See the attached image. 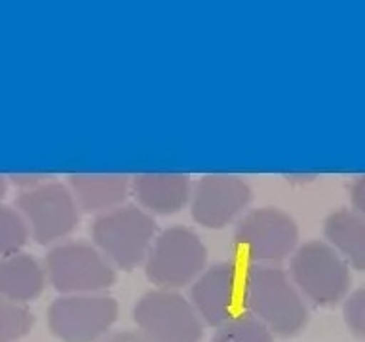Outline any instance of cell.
<instances>
[{
  "instance_id": "6da1fadb",
  "label": "cell",
  "mask_w": 365,
  "mask_h": 342,
  "mask_svg": "<svg viewBox=\"0 0 365 342\" xmlns=\"http://www.w3.org/2000/svg\"><path fill=\"white\" fill-rule=\"evenodd\" d=\"M242 306L272 335L295 336L307 325L308 310L284 270L253 264L242 278Z\"/></svg>"
},
{
  "instance_id": "7a4b0ae2",
  "label": "cell",
  "mask_w": 365,
  "mask_h": 342,
  "mask_svg": "<svg viewBox=\"0 0 365 342\" xmlns=\"http://www.w3.org/2000/svg\"><path fill=\"white\" fill-rule=\"evenodd\" d=\"M156 234V222L137 205H120L96 217L91 236L110 264L122 270L139 266L147 259Z\"/></svg>"
},
{
  "instance_id": "3957f363",
  "label": "cell",
  "mask_w": 365,
  "mask_h": 342,
  "mask_svg": "<svg viewBox=\"0 0 365 342\" xmlns=\"http://www.w3.org/2000/svg\"><path fill=\"white\" fill-rule=\"evenodd\" d=\"M207 251L196 232L170 227L156 236L147 255V278L162 289H179L204 272Z\"/></svg>"
},
{
  "instance_id": "277c9868",
  "label": "cell",
  "mask_w": 365,
  "mask_h": 342,
  "mask_svg": "<svg viewBox=\"0 0 365 342\" xmlns=\"http://www.w3.org/2000/svg\"><path fill=\"white\" fill-rule=\"evenodd\" d=\"M46 274L63 295L101 293L116 281L113 264L84 242H65L48 251Z\"/></svg>"
},
{
  "instance_id": "5b68a950",
  "label": "cell",
  "mask_w": 365,
  "mask_h": 342,
  "mask_svg": "<svg viewBox=\"0 0 365 342\" xmlns=\"http://www.w3.org/2000/svg\"><path fill=\"white\" fill-rule=\"evenodd\" d=\"M133 319L153 342H200L204 323L190 302L177 291H148L137 301Z\"/></svg>"
},
{
  "instance_id": "8992f818",
  "label": "cell",
  "mask_w": 365,
  "mask_h": 342,
  "mask_svg": "<svg viewBox=\"0 0 365 342\" xmlns=\"http://www.w3.org/2000/svg\"><path fill=\"white\" fill-rule=\"evenodd\" d=\"M118 318V302L103 293L63 295L48 308V327L63 342H97Z\"/></svg>"
},
{
  "instance_id": "52a82bcc",
  "label": "cell",
  "mask_w": 365,
  "mask_h": 342,
  "mask_svg": "<svg viewBox=\"0 0 365 342\" xmlns=\"http://www.w3.org/2000/svg\"><path fill=\"white\" fill-rule=\"evenodd\" d=\"M291 279L319 306H333L346 295L350 272L331 245L322 242L302 244L291 256Z\"/></svg>"
},
{
  "instance_id": "ba28073f",
  "label": "cell",
  "mask_w": 365,
  "mask_h": 342,
  "mask_svg": "<svg viewBox=\"0 0 365 342\" xmlns=\"http://www.w3.org/2000/svg\"><path fill=\"white\" fill-rule=\"evenodd\" d=\"M299 242L297 222L276 207H257L238 222L234 244L257 264L272 266L289 256Z\"/></svg>"
},
{
  "instance_id": "9c48e42d",
  "label": "cell",
  "mask_w": 365,
  "mask_h": 342,
  "mask_svg": "<svg viewBox=\"0 0 365 342\" xmlns=\"http://www.w3.org/2000/svg\"><path fill=\"white\" fill-rule=\"evenodd\" d=\"M17 207L27 217L33 238L38 244H51L73 232L78 224V205L61 182H44L23 190Z\"/></svg>"
},
{
  "instance_id": "30bf717a",
  "label": "cell",
  "mask_w": 365,
  "mask_h": 342,
  "mask_svg": "<svg viewBox=\"0 0 365 342\" xmlns=\"http://www.w3.org/2000/svg\"><path fill=\"white\" fill-rule=\"evenodd\" d=\"M192 306L202 323L219 327L242 306V276L234 262H217L194 279Z\"/></svg>"
},
{
  "instance_id": "8fae6325",
  "label": "cell",
  "mask_w": 365,
  "mask_h": 342,
  "mask_svg": "<svg viewBox=\"0 0 365 342\" xmlns=\"http://www.w3.org/2000/svg\"><path fill=\"white\" fill-rule=\"evenodd\" d=\"M190 198L194 221L205 228H222L247 207L251 188L236 175L211 173L200 179Z\"/></svg>"
},
{
  "instance_id": "7c38bea8",
  "label": "cell",
  "mask_w": 365,
  "mask_h": 342,
  "mask_svg": "<svg viewBox=\"0 0 365 342\" xmlns=\"http://www.w3.org/2000/svg\"><path fill=\"white\" fill-rule=\"evenodd\" d=\"M131 192L145 209L171 215L192 196L190 179L182 173H139L131 179Z\"/></svg>"
},
{
  "instance_id": "4fadbf2b",
  "label": "cell",
  "mask_w": 365,
  "mask_h": 342,
  "mask_svg": "<svg viewBox=\"0 0 365 342\" xmlns=\"http://www.w3.org/2000/svg\"><path fill=\"white\" fill-rule=\"evenodd\" d=\"M68 190L80 209L107 213L124 204L131 190V181L122 173H73Z\"/></svg>"
},
{
  "instance_id": "5bb4252c",
  "label": "cell",
  "mask_w": 365,
  "mask_h": 342,
  "mask_svg": "<svg viewBox=\"0 0 365 342\" xmlns=\"http://www.w3.org/2000/svg\"><path fill=\"white\" fill-rule=\"evenodd\" d=\"M46 272L38 261L27 253H14L0 261V296L23 304L42 295Z\"/></svg>"
},
{
  "instance_id": "9a60e30c",
  "label": "cell",
  "mask_w": 365,
  "mask_h": 342,
  "mask_svg": "<svg viewBox=\"0 0 365 342\" xmlns=\"http://www.w3.org/2000/svg\"><path fill=\"white\" fill-rule=\"evenodd\" d=\"M325 236L354 268L365 270V217L339 209L325 219Z\"/></svg>"
},
{
  "instance_id": "2e32d148",
  "label": "cell",
  "mask_w": 365,
  "mask_h": 342,
  "mask_svg": "<svg viewBox=\"0 0 365 342\" xmlns=\"http://www.w3.org/2000/svg\"><path fill=\"white\" fill-rule=\"evenodd\" d=\"M211 342H274V335L251 314H236L219 325Z\"/></svg>"
},
{
  "instance_id": "e0dca14e",
  "label": "cell",
  "mask_w": 365,
  "mask_h": 342,
  "mask_svg": "<svg viewBox=\"0 0 365 342\" xmlns=\"http://www.w3.org/2000/svg\"><path fill=\"white\" fill-rule=\"evenodd\" d=\"M34 316L27 306L0 299V342H17L31 333Z\"/></svg>"
},
{
  "instance_id": "ac0fdd59",
  "label": "cell",
  "mask_w": 365,
  "mask_h": 342,
  "mask_svg": "<svg viewBox=\"0 0 365 342\" xmlns=\"http://www.w3.org/2000/svg\"><path fill=\"white\" fill-rule=\"evenodd\" d=\"M29 238L27 222L17 211L0 205V256L19 253Z\"/></svg>"
},
{
  "instance_id": "d6986e66",
  "label": "cell",
  "mask_w": 365,
  "mask_h": 342,
  "mask_svg": "<svg viewBox=\"0 0 365 342\" xmlns=\"http://www.w3.org/2000/svg\"><path fill=\"white\" fill-rule=\"evenodd\" d=\"M344 319L354 335L365 338V289H359L344 302Z\"/></svg>"
},
{
  "instance_id": "ffe728a7",
  "label": "cell",
  "mask_w": 365,
  "mask_h": 342,
  "mask_svg": "<svg viewBox=\"0 0 365 342\" xmlns=\"http://www.w3.org/2000/svg\"><path fill=\"white\" fill-rule=\"evenodd\" d=\"M11 181L16 182L17 187L25 188V190H31V188H36L44 182H50L51 175H46V173H23V175H11Z\"/></svg>"
},
{
  "instance_id": "44dd1931",
  "label": "cell",
  "mask_w": 365,
  "mask_h": 342,
  "mask_svg": "<svg viewBox=\"0 0 365 342\" xmlns=\"http://www.w3.org/2000/svg\"><path fill=\"white\" fill-rule=\"evenodd\" d=\"M101 342H153L147 335H143L141 331H118V333H110Z\"/></svg>"
},
{
  "instance_id": "7402d4cb",
  "label": "cell",
  "mask_w": 365,
  "mask_h": 342,
  "mask_svg": "<svg viewBox=\"0 0 365 342\" xmlns=\"http://www.w3.org/2000/svg\"><path fill=\"white\" fill-rule=\"evenodd\" d=\"M350 198H352L354 207L365 217V175H361L359 179L354 181L352 190H350Z\"/></svg>"
},
{
  "instance_id": "603a6c76",
  "label": "cell",
  "mask_w": 365,
  "mask_h": 342,
  "mask_svg": "<svg viewBox=\"0 0 365 342\" xmlns=\"http://www.w3.org/2000/svg\"><path fill=\"white\" fill-rule=\"evenodd\" d=\"M6 194V179L0 175V198Z\"/></svg>"
}]
</instances>
